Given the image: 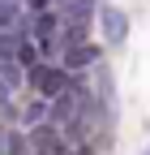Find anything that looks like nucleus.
Listing matches in <instances>:
<instances>
[{
    "label": "nucleus",
    "mask_w": 150,
    "mask_h": 155,
    "mask_svg": "<svg viewBox=\"0 0 150 155\" xmlns=\"http://www.w3.org/2000/svg\"><path fill=\"white\" fill-rule=\"evenodd\" d=\"M56 65H60L69 78L90 73L95 65H103V48H99V43H69V48L60 52V61H56Z\"/></svg>",
    "instance_id": "1"
},
{
    "label": "nucleus",
    "mask_w": 150,
    "mask_h": 155,
    "mask_svg": "<svg viewBox=\"0 0 150 155\" xmlns=\"http://www.w3.org/2000/svg\"><path fill=\"white\" fill-rule=\"evenodd\" d=\"M95 22H99V35H103V48H120L124 39H129V17H124V9H116V5H103V0H99Z\"/></svg>",
    "instance_id": "2"
},
{
    "label": "nucleus",
    "mask_w": 150,
    "mask_h": 155,
    "mask_svg": "<svg viewBox=\"0 0 150 155\" xmlns=\"http://www.w3.org/2000/svg\"><path fill=\"white\" fill-rule=\"evenodd\" d=\"M26 78H30V91H34V95H43V99H56V95H60V91H64V86L73 82V78H69V73H64L60 65H52V61L34 65V69H30Z\"/></svg>",
    "instance_id": "3"
},
{
    "label": "nucleus",
    "mask_w": 150,
    "mask_h": 155,
    "mask_svg": "<svg viewBox=\"0 0 150 155\" xmlns=\"http://www.w3.org/2000/svg\"><path fill=\"white\" fill-rule=\"evenodd\" d=\"M26 147H30V155H69V138H64L52 121L26 129Z\"/></svg>",
    "instance_id": "4"
},
{
    "label": "nucleus",
    "mask_w": 150,
    "mask_h": 155,
    "mask_svg": "<svg viewBox=\"0 0 150 155\" xmlns=\"http://www.w3.org/2000/svg\"><path fill=\"white\" fill-rule=\"evenodd\" d=\"M0 5H22V0H0Z\"/></svg>",
    "instance_id": "5"
}]
</instances>
